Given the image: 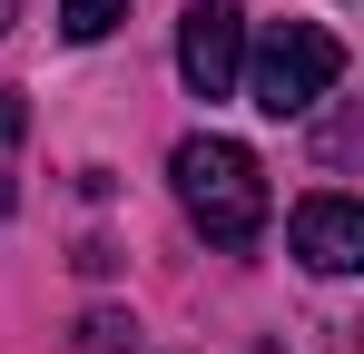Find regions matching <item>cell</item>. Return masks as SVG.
Instances as JSON below:
<instances>
[{"instance_id":"cell-9","label":"cell","mask_w":364,"mask_h":354,"mask_svg":"<svg viewBox=\"0 0 364 354\" xmlns=\"http://www.w3.org/2000/svg\"><path fill=\"white\" fill-rule=\"evenodd\" d=\"M266 354H276V345H266Z\"/></svg>"},{"instance_id":"cell-7","label":"cell","mask_w":364,"mask_h":354,"mask_svg":"<svg viewBox=\"0 0 364 354\" xmlns=\"http://www.w3.org/2000/svg\"><path fill=\"white\" fill-rule=\"evenodd\" d=\"M20 128H30V99H20V89H0V168H10V148H20Z\"/></svg>"},{"instance_id":"cell-4","label":"cell","mask_w":364,"mask_h":354,"mask_svg":"<svg viewBox=\"0 0 364 354\" xmlns=\"http://www.w3.org/2000/svg\"><path fill=\"white\" fill-rule=\"evenodd\" d=\"M286 236H296V256L315 266V276H355L364 266V207L355 197H305Z\"/></svg>"},{"instance_id":"cell-8","label":"cell","mask_w":364,"mask_h":354,"mask_svg":"<svg viewBox=\"0 0 364 354\" xmlns=\"http://www.w3.org/2000/svg\"><path fill=\"white\" fill-rule=\"evenodd\" d=\"M10 10H20V0H0V30H10Z\"/></svg>"},{"instance_id":"cell-6","label":"cell","mask_w":364,"mask_h":354,"mask_svg":"<svg viewBox=\"0 0 364 354\" xmlns=\"http://www.w3.org/2000/svg\"><path fill=\"white\" fill-rule=\"evenodd\" d=\"M79 345H89V354H128V345H138V325H128V315H89Z\"/></svg>"},{"instance_id":"cell-1","label":"cell","mask_w":364,"mask_h":354,"mask_svg":"<svg viewBox=\"0 0 364 354\" xmlns=\"http://www.w3.org/2000/svg\"><path fill=\"white\" fill-rule=\"evenodd\" d=\"M168 177H178V207L197 217L207 246H256L266 236V168L237 138H178Z\"/></svg>"},{"instance_id":"cell-2","label":"cell","mask_w":364,"mask_h":354,"mask_svg":"<svg viewBox=\"0 0 364 354\" xmlns=\"http://www.w3.org/2000/svg\"><path fill=\"white\" fill-rule=\"evenodd\" d=\"M335 79H345V40L315 30V20H276V30L246 50V69H237V89H246L266 118H305Z\"/></svg>"},{"instance_id":"cell-3","label":"cell","mask_w":364,"mask_h":354,"mask_svg":"<svg viewBox=\"0 0 364 354\" xmlns=\"http://www.w3.org/2000/svg\"><path fill=\"white\" fill-rule=\"evenodd\" d=\"M246 69V10L237 0H187L178 20V79L197 89V99H227Z\"/></svg>"},{"instance_id":"cell-5","label":"cell","mask_w":364,"mask_h":354,"mask_svg":"<svg viewBox=\"0 0 364 354\" xmlns=\"http://www.w3.org/2000/svg\"><path fill=\"white\" fill-rule=\"evenodd\" d=\"M119 20H128V0H60V30H69V40H109Z\"/></svg>"}]
</instances>
